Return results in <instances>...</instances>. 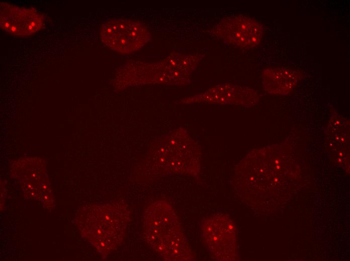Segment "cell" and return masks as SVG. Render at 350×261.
<instances>
[{
  "mask_svg": "<svg viewBox=\"0 0 350 261\" xmlns=\"http://www.w3.org/2000/svg\"><path fill=\"white\" fill-rule=\"evenodd\" d=\"M259 95L254 89L232 83L215 85L206 91L182 100L185 103L234 104L246 107L256 105Z\"/></svg>",
  "mask_w": 350,
  "mask_h": 261,
  "instance_id": "cell-6",
  "label": "cell"
},
{
  "mask_svg": "<svg viewBox=\"0 0 350 261\" xmlns=\"http://www.w3.org/2000/svg\"><path fill=\"white\" fill-rule=\"evenodd\" d=\"M44 17L34 9L20 7L8 3H0V26L7 33L17 37H28L44 26Z\"/></svg>",
  "mask_w": 350,
  "mask_h": 261,
  "instance_id": "cell-7",
  "label": "cell"
},
{
  "mask_svg": "<svg viewBox=\"0 0 350 261\" xmlns=\"http://www.w3.org/2000/svg\"><path fill=\"white\" fill-rule=\"evenodd\" d=\"M264 90L274 95H286L290 93L304 77L301 70L292 68H266L261 72Z\"/></svg>",
  "mask_w": 350,
  "mask_h": 261,
  "instance_id": "cell-9",
  "label": "cell"
},
{
  "mask_svg": "<svg viewBox=\"0 0 350 261\" xmlns=\"http://www.w3.org/2000/svg\"><path fill=\"white\" fill-rule=\"evenodd\" d=\"M202 54L173 53L164 59L150 64L156 73V81L163 84L184 85L204 57Z\"/></svg>",
  "mask_w": 350,
  "mask_h": 261,
  "instance_id": "cell-8",
  "label": "cell"
},
{
  "mask_svg": "<svg viewBox=\"0 0 350 261\" xmlns=\"http://www.w3.org/2000/svg\"><path fill=\"white\" fill-rule=\"evenodd\" d=\"M146 239L156 253L166 260H193L195 259L178 217L166 201L152 202L144 213Z\"/></svg>",
  "mask_w": 350,
  "mask_h": 261,
  "instance_id": "cell-1",
  "label": "cell"
},
{
  "mask_svg": "<svg viewBox=\"0 0 350 261\" xmlns=\"http://www.w3.org/2000/svg\"><path fill=\"white\" fill-rule=\"evenodd\" d=\"M326 136L330 148L338 151V161L341 163L344 151H349V120L335 109L331 110Z\"/></svg>",
  "mask_w": 350,
  "mask_h": 261,
  "instance_id": "cell-10",
  "label": "cell"
},
{
  "mask_svg": "<svg viewBox=\"0 0 350 261\" xmlns=\"http://www.w3.org/2000/svg\"><path fill=\"white\" fill-rule=\"evenodd\" d=\"M100 38L111 49L121 54H130L149 42L151 35L148 28L138 21L111 19L102 25Z\"/></svg>",
  "mask_w": 350,
  "mask_h": 261,
  "instance_id": "cell-3",
  "label": "cell"
},
{
  "mask_svg": "<svg viewBox=\"0 0 350 261\" xmlns=\"http://www.w3.org/2000/svg\"><path fill=\"white\" fill-rule=\"evenodd\" d=\"M82 234L102 254H108L123 241L130 218L124 203L91 205L82 210Z\"/></svg>",
  "mask_w": 350,
  "mask_h": 261,
  "instance_id": "cell-2",
  "label": "cell"
},
{
  "mask_svg": "<svg viewBox=\"0 0 350 261\" xmlns=\"http://www.w3.org/2000/svg\"><path fill=\"white\" fill-rule=\"evenodd\" d=\"M200 228L205 245L214 258L235 259V226L227 215L217 213L206 217L201 221Z\"/></svg>",
  "mask_w": 350,
  "mask_h": 261,
  "instance_id": "cell-5",
  "label": "cell"
},
{
  "mask_svg": "<svg viewBox=\"0 0 350 261\" xmlns=\"http://www.w3.org/2000/svg\"><path fill=\"white\" fill-rule=\"evenodd\" d=\"M210 33L226 44L251 49L260 43L264 27L259 21L252 17L236 15L223 17L211 28Z\"/></svg>",
  "mask_w": 350,
  "mask_h": 261,
  "instance_id": "cell-4",
  "label": "cell"
}]
</instances>
